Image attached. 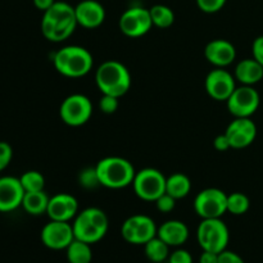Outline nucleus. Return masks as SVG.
Wrapping results in <instances>:
<instances>
[{
	"instance_id": "f8f14e48",
	"label": "nucleus",
	"mask_w": 263,
	"mask_h": 263,
	"mask_svg": "<svg viewBox=\"0 0 263 263\" xmlns=\"http://www.w3.org/2000/svg\"><path fill=\"white\" fill-rule=\"evenodd\" d=\"M120 30L127 37H140L148 33L153 27L151 12L143 7H133L121 14Z\"/></svg>"
},
{
	"instance_id": "ddd939ff",
	"label": "nucleus",
	"mask_w": 263,
	"mask_h": 263,
	"mask_svg": "<svg viewBox=\"0 0 263 263\" xmlns=\"http://www.w3.org/2000/svg\"><path fill=\"white\" fill-rule=\"evenodd\" d=\"M40 238L44 246L51 251L67 249V247L74 240L72 223L50 220L41 230Z\"/></svg>"
},
{
	"instance_id": "0eeeda50",
	"label": "nucleus",
	"mask_w": 263,
	"mask_h": 263,
	"mask_svg": "<svg viewBox=\"0 0 263 263\" xmlns=\"http://www.w3.org/2000/svg\"><path fill=\"white\" fill-rule=\"evenodd\" d=\"M167 177L156 168H143L135 174L133 187L135 194L145 202H156L166 193Z\"/></svg>"
},
{
	"instance_id": "aec40b11",
	"label": "nucleus",
	"mask_w": 263,
	"mask_h": 263,
	"mask_svg": "<svg viewBox=\"0 0 263 263\" xmlns=\"http://www.w3.org/2000/svg\"><path fill=\"white\" fill-rule=\"evenodd\" d=\"M157 236L168 247H181L189 239V229L182 221L170 220L159 226Z\"/></svg>"
},
{
	"instance_id": "20e7f679",
	"label": "nucleus",
	"mask_w": 263,
	"mask_h": 263,
	"mask_svg": "<svg viewBox=\"0 0 263 263\" xmlns=\"http://www.w3.org/2000/svg\"><path fill=\"white\" fill-rule=\"evenodd\" d=\"M109 226L107 215L103 210L97 207H89L77 213L73 218L74 239L85 241L87 244H95L105 236Z\"/></svg>"
},
{
	"instance_id": "39448f33",
	"label": "nucleus",
	"mask_w": 263,
	"mask_h": 263,
	"mask_svg": "<svg viewBox=\"0 0 263 263\" xmlns=\"http://www.w3.org/2000/svg\"><path fill=\"white\" fill-rule=\"evenodd\" d=\"M102 186L108 189H123L133 185L135 168L122 157H105L95 166Z\"/></svg>"
},
{
	"instance_id": "9b49d317",
	"label": "nucleus",
	"mask_w": 263,
	"mask_h": 263,
	"mask_svg": "<svg viewBox=\"0 0 263 263\" xmlns=\"http://www.w3.org/2000/svg\"><path fill=\"white\" fill-rule=\"evenodd\" d=\"M226 104L229 112L235 118H251L258 110L261 97L253 86L241 85L234 90Z\"/></svg>"
},
{
	"instance_id": "6e6552de",
	"label": "nucleus",
	"mask_w": 263,
	"mask_h": 263,
	"mask_svg": "<svg viewBox=\"0 0 263 263\" xmlns=\"http://www.w3.org/2000/svg\"><path fill=\"white\" fill-rule=\"evenodd\" d=\"M194 211L200 218H221L228 212V194L217 187H207L197 194Z\"/></svg>"
},
{
	"instance_id": "a878e982",
	"label": "nucleus",
	"mask_w": 263,
	"mask_h": 263,
	"mask_svg": "<svg viewBox=\"0 0 263 263\" xmlns=\"http://www.w3.org/2000/svg\"><path fill=\"white\" fill-rule=\"evenodd\" d=\"M153 26L158 28H168L175 22V13L170 7L163 4H156L149 9Z\"/></svg>"
},
{
	"instance_id": "7ed1b4c3",
	"label": "nucleus",
	"mask_w": 263,
	"mask_h": 263,
	"mask_svg": "<svg viewBox=\"0 0 263 263\" xmlns=\"http://www.w3.org/2000/svg\"><path fill=\"white\" fill-rule=\"evenodd\" d=\"M53 64L54 68L63 76L79 79L91 71L94 59L91 53L84 46L68 45L54 54Z\"/></svg>"
},
{
	"instance_id": "2f4dec72",
	"label": "nucleus",
	"mask_w": 263,
	"mask_h": 263,
	"mask_svg": "<svg viewBox=\"0 0 263 263\" xmlns=\"http://www.w3.org/2000/svg\"><path fill=\"white\" fill-rule=\"evenodd\" d=\"M228 0H197V5L202 12L216 13L225 7Z\"/></svg>"
},
{
	"instance_id": "6ab92c4d",
	"label": "nucleus",
	"mask_w": 263,
	"mask_h": 263,
	"mask_svg": "<svg viewBox=\"0 0 263 263\" xmlns=\"http://www.w3.org/2000/svg\"><path fill=\"white\" fill-rule=\"evenodd\" d=\"M77 25L92 30L103 25L105 20V9L97 0H82L74 7Z\"/></svg>"
},
{
	"instance_id": "1a4fd4ad",
	"label": "nucleus",
	"mask_w": 263,
	"mask_h": 263,
	"mask_svg": "<svg viewBox=\"0 0 263 263\" xmlns=\"http://www.w3.org/2000/svg\"><path fill=\"white\" fill-rule=\"evenodd\" d=\"M156 222L146 215H134L128 217L121 228V235L127 243L144 246L157 236Z\"/></svg>"
},
{
	"instance_id": "f704fd0d",
	"label": "nucleus",
	"mask_w": 263,
	"mask_h": 263,
	"mask_svg": "<svg viewBox=\"0 0 263 263\" xmlns=\"http://www.w3.org/2000/svg\"><path fill=\"white\" fill-rule=\"evenodd\" d=\"M218 263H246L239 254L225 249L223 252L218 253Z\"/></svg>"
},
{
	"instance_id": "9d476101",
	"label": "nucleus",
	"mask_w": 263,
	"mask_h": 263,
	"mask_svg": "<svg viewBox=\"0 0 263 263\" xmlns=\"http://www.w3.org/2000/svg\"><path fill=\"white\" fill-rule=\"evenodd\" d=\"M59 116L66 125L79 127L91 118L92 104L86 95H68L59 107Z\"/></svg>"
},
{
	"instance_id": "bb28decb",
	"label": "nucleus",
	"mask_w": 263,
	"mask_h": 263,
	"mask_svg": "<svg viewBox=\"0 0 263 263\" xmlns=\"http://www.w3.org/2000/svg\"><path fill=\"white\" fill-rule=\"evenodd\" d=\"M249 207H251V200L243 193L235 192L228 194V212H230L231 215H244L248 212Z\"/></svg>"
},
{
	"instance_id": "c85d7f7f",
	"label": "nucleus",
	"mask_w": 263,
	"mask_h": 263,
	"mask_svg": "<svg viewBox=\"0 0 263 263\" xmlns=\"http://www.w3.org/2000/svg\"><path fill=\"white\" fill-rule=\"evenodd\" d=\"M79 182L85 189H95L97 186H99L100 181L97 168L95 167H87V168L82 170L79 175Z\"/></svg>"
},
{
	"instance_id": "72a5a7b5",
	"label": "nucleus",
	"mask_w": 263,
	"mask_h": 263,
	"mask_svg": "<svg viewBox=\"0 0 263 263\" xmlns=\"http://www.w3.org/2000/svg\"><path fill=\"white\" fill-rule=\"evenodd\" d=\"M168 263H193V257L185 249H176L170 254Z\"/></svg>"
},
{
	"instance_id": "412c9836",
	"label": "nucleus",
	"mask_w": 263,
	"mask_h": 263,
	"mask_svg": "<svg viewBox=\"0 0 263 263\" xmlns=\"http://www.w3.org/2000/svg\"><path fill=\"white\" fill-rule=\"evenodd\" d=\"M234 76L241 85L253 86L263 79V67L254 58L243 59L236 64Z\"/></svg>"
},
{
	"instance_id": "393cba45",
	"label": "nucleus",
	"mask_w": 263,
	"mask_h": 263,
	"mask_svg": "<svg viewBox=\"0 0 263 263\" xmlns=\"http://www.w3.org/2000/svg\"><path fill=\"white\" fill-rule=\"evenodd\" d=\"M144 252L152 263H163L170 257V247L158 236L144 244Z\"/></svg>"
},
{
	"instance_id": "cd10ccee",
	"label": "nucleus",
	"mask_w": 263,
	"mask_h": 263,
	"mask_svg": "<svg viewBox=\"0 0 263 263\" xmlns=\"http://www.w3.org/2000/svg\"><path fill=\"white\" fill-rule=\"evenodd\" d=\"M20 181L25 193L41 192L45 186V179L39 171H26L20 177Z\"/></svg>"
},
{
	"instance_id": "f03ea898",
	"label": "nucleus",
	"mask_w": 263,
	"mask_h": 263,
	"mask_svg": "<svg viewBox=\"0 0 263 263\" xmlns=\"http://www.w3.org/2000/svg\"><path fill=\"white\" fill-rule=\"evenodd\" d=\"M95 82L102 94L121 98L130 90L131 74L121 62L105 61L95 72Z\"/></svg>"
},
{
	"instance_id": "c756f323",
	"label": "nucleus",
	"mask_w": 263,
	"mask_h": 263,
	"mask_svg": "<svg viewBox=\"0 0 263 263\" xmlns=\"http://www.w3.org/2000/svg\"><path fill=\"white\" fill-rule=\"evenodd\" d=\"M118 100H120V98L103 94V97L99 100L100 110L103 113H105V115H113L118 109V107H120V102Z\"/></svg>"
},
{
	"instance_id": "c9c22d12",
	"label": "nucleus",
	"mask_w": 263,
	"mask_h": 263,
	"mask_svg": "<svg viewBox=\"0 0 263 263\" xmlns=\"http://www.w3.org/2000/svg\"><path fill=\"white\" fill-rule=\"evenodd\" d=\"M252 54L253 58L263 67V35L254 39L252 44Z\"/></svg>"
},
{
	"instance_id": "423d86ee",
	"label": "nucleus",
	"mask_w": 263,
	"mask_h": 263,
	"mask_svg": "<svg viewBox=\"0 0 263 263\" xmlns=\"http://www.w3.org/2000/svg\"><path fill=\"white\" fill-rule=\"evenodd\" d=\"M197 239L203 251L218 254L228 249L230 233L221 218H203L198 226Z\"/></svg>"
},
{
	"instance_id": "7c9ffc66",
	"label": "nucleus",
	"mask_w": 263,
	"mask_h": 263,
	"mask_svg": "<svg viewBox=\"0 0 263 263\" xmlns=\"http://www.w3.org/2000/svg\"><path fill=\"white\" fill-rule=\"evenodd\" d=\"M156 205H157V210L162 213H170L175 210V205H176V199H175L172 195L167 194H162L158 199L156 200Z\"/></svg>"
},
{
	"instance_id": "f257e3e1",
	"label": "nucleus",
	"mask_w": 263,
	"mask_h": 263,
	"mask_svg": "<svg viewBox=\"0 0 263 263\" xmlns=\"http://www.w3.org/2000/svg\"><path fill=\"white\" fill-rule=\"evenodd\" d=\"M74 7L66 2H55L41 20V32L44 37L53 43L67 40L77 27Z\"/></svg>"
},
{
	"instance_id": "dca6fc26",
	"label": "nucleus",
	"mask_w": 263,
	"mask_h": 263,
	"mask_svg": "<svg viewBox=\"0 0 263 263\" xmlns=\"http://www.w3.org/2000/svg\"><path fill=\"white\" fill-rule=\"evenodd\" d=\"M79 213V202L76 198L67 193H59L49 199L46 215L50 220L69 222Z\"/></svg>"
},
{
	"instance_id": "a211bd4d",
	"label": "nucleus",
	"mask_w": 263,
	"mask_h": 263,
	"mask_svg": "<svg viewBox=\"0 0 263 263\" xmlns=\"http://www.w3.org/2000/svg\"><path fill=\"white\" fill-rule=\"evenodd\" d=\"M204 57L216 68H225L235 61L236 49L225 39H215L205 45Z\"/></svg>"
},
{
	"instance_id": "5701e85b",
	"label": "nucleus",
	"mask_w": 263,
	"mask_h": 263,
	"mask_svg": "<svg viewBox=\"0 0 263 263\" xmlns=\"http://www.w3.org/2000/svg\"><path fill=\"white\" fill-rule=\"evenodd\" d=\"M190 190H192V182H190V179L186 175L176 172V174L167 177L166 193L172 195L176 200L186 197Z\"/></svg>"
},
{
	"instance_id": "4c0bfd02",
	"label": "nucleus",
	"mask_w": 263,
	"mask_h": 263,
	"mask_svg": "<svg viewBox=\"0 0 263 263\" xmlns=\"http://www.w3.org/2000/svg\"><path fill=\"white\" fill-rule=\"evenodd\" d=\"M199 263H218V254L210 251H203L199 257Z\"/></svg>"
},
{
	"instance_id": "f3484780",
	"label": "nucleus",
	"mask_w": 263,
	"mask_h": 263,
	"mask_svg": "<svg viewBox=\"0 0 263 263\" xmlns=\"http://www.w3.org/2000/svg\"><path fill=\"white\" fill-rule=\"evenodd\" d=\"M25 190L20 179L13 176L0 177V212L7 213L22 207Z\"/></svg>"
},
{
	"instance_id": "e433bc0d",
	"label": "nucleus",
	"mask_w": 263,
	"mask_h": 263,
	"mask_svg": "<svg viewBox=\"0 0 263 263\" xmlns=\"http://www.w3.org/2000/svg\"><path fill=\"white\" fill-rule=\"evenodd\" d=\"M213 146L218 152H226L229 149H231L230 141H229L226 134H221V135L216 136L215 140H213Z\"/></svg>"
},
{
	"instance_id": "b1692460",
	"label": "nucleus",
	"mask_w": 263,
	"mask_h": 263,
	"mask_svg": "<svg viewBox=\"0 0 263 263\" xmlns=\"http://www.w3.org/2000/svg\"><path fill=\"white\" fill-rule=\"evenodd\" d=\"M66 257L68 263H91V244L74 239L66 249Z\"/></svg>"
},
{
	"instance_id": "58836bf2",
	"label": "nucleus",
	"mask_w": 263,
	"mask_h": 263,
	"mask_svg": "<svg viewBox=\"0 0 263 263\" xmlns=\"http://www.w3.org/2000/svg\"><path fill=\"white\" fill-rule=\"evenodd\" d=\"M54 3H55V0H33V5L43 12H46Z\"/></svg>"
},
{
	"instance_id": "4468645a",
	"label": "nucleus",
	"mask_w": 263,
	"mask_h": 263,
	"mask_svg": "<svg viewBox=\"0 0 263 263\" xmlns=\"http://www.w3.org/2000/svg\"><path fill=\"white\" fill-rule=\"evenodd\" d=\"M204 87L212 99L226 102L236 89L235 76H233L225 68H215L205 77Z\"/></svg>"
},
{
	"instance_id": "2eb2a0df",
	"label": "nucleus",
	"mask_w": 263,
	"mask_h": 263,
	"mask_svg": "<svg viewBox=\"0 0 263 263\" xmlns=\"http://www.w3.org/2000/svg\"><path fill=\"white\" fill-rule=\"evenodd\" d=\"M231 149H244L257 138V126L251 118H235L225 131Z\"/></svg>"
},
{
	"instance_id": "4be33fe9",
	"label": "nucleus",
	"mask_w": 263,
	"mask_h": 263,
	"mask_svg": "<svg viewBox=\"0 0 263 263\" xmlns=\"http://www.w3.org/2000/svg\"><path fill=\"white\" fill-rule=\"evenodd\" d=\"M49 199L44 190L41 192H33V193H25V197L22 200V207L28 215L32 216H40L46 213L48 211Z\"/></svg>"
},
{
	"instance_id": "473e14b6",
	"label": "nucleus",
	"mask_w": 263,
	"mask_h": 263,
	"mask_svg": "<svg viewBox=\"0 0 263 263\" xmlns=\"http://www.w3.org/2000/svg\"><path fill=\"white\" fill-rule=\"evenodd\" d=\"M12 146L8 143H5V141H0V172L4 171L9 166L10 161H12Z\"/></svg>"
}]
</instances>
